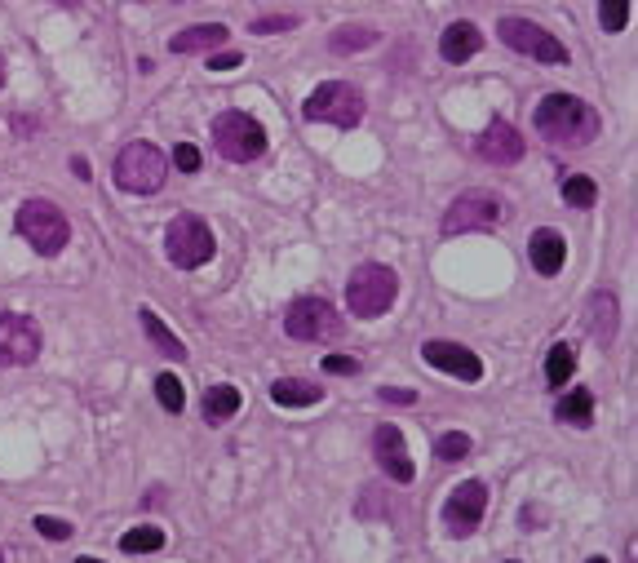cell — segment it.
I'll list each match as a JSON object with an SVG mask.
<instances>
[{
	"instance_id": "obj_1",
	"label": "cell",
	"mask_w": 638,
	"mask_h": 563,
	"mask_svg": "<svg viewBox=\"0 0 638 563\" xmlns=\"http://www.w3.org/2000/svg\"><path fill=\"white\" fill-rule=\"evenodd\" d=\"M532 125L550 147H563V151H576V147H590L594 138H599L603 120L599 111L590 107L585 98H572V94H545L537 102V111H532Z\"/></svg>"
},
{
	"instance_id": "obj_2",
	"label": "cell",
	"mask_w": 638,
	"mask_h": 563,
	"mask_svg": "<svg viewBox=\"0 0 638 563\" xmlns=\"http://www.w3.org/2000/svg\"><path fill=\"white\" fill-rule=\"evenodd\" d=\"M18 235L40 253V258H58L71 240V222L54 200H27L18 209Z\"/></svg>"
},
{
	"instance_id": "obj_3",
	"label": "cell",
	"mask_w": 638,
	"mask_h": 563,
	"mask_svg": "<svg viewBox=\"0 0 638 563\" xmlns=\"http://www.w3.org/2000/svg\"><path fill=\"white\" fill-rule=\"evenodd\" d=\"M395 298H399V275L377 262L359 266L351 284H346V306H351L355 320H377V315H386L395 306Z\"/></svg>"
},
{
	"instance_id": "obj_4",
	"label": "cell",
	"mask_w": 638,
	"mask_h": 563,
	"mask_svg": "<svg viewBox=\"0 0 638 563\" xmlns=\"http://www.w3.org/2000/svg\"><path fill=\"white\" fill-rule=\"evenodd\" d=\"M213 147L231 165H249V160H257L266 151V129L257 125L249 111H222L213 120Z\"/></svg>"
},
{
	"instance_id": "obj_5",
	"label": "cell",
	"mask_w": 638,
	"mask_h": 563,
	"mask_svg": "<svg viewBox=\"0 0 638 563\" xmlns=\"http://www.w3.org/2000/svg\"><path fill=\"white\" fill-rule=\"evenodd\" d=\"M164 173H169V160L156 142H129L116 156V182L133 196H156L164 187Z\"/></svg>"
},
{
	"instance_id": "obj_6",
	"label": "cell",
	"mask_w": 638,
	"mask_h": 563,
	"mask_svg": "<svg viewBox=\"0 0 638 563\" xmlns=\"http://www.w3.org/2000/svg\"><path fill=\"white\" fill-rule=\"evenodd\" d=\"M364 94H359L355 85H346V80H328V85H319L311 98L302 102V116L306 120H328V125L337 129H355L359 120H364Z\"/></svg>"
},
{
	"instance_id": "obj_7",
	"label": "cell",
	"mask_w": 638,
	"mask_h": 563,
	"mask_svg": "<svg viewBox=\"0 0 638 563\" xmlns=\"http://www.w3.org/2000/svg\"><path fill=\"white\" fill-rule=\"evenodd\" d=\"M510 218V204L492 191H466L448 204L444 213V235H470V231H488L497 222Z\"/></svg>"
},
{
	"instance_id": "obj_8",
	"label": "cell",
	"mask_w": 638,
	"mask_h": 563,
	"mask_svg": "<svg viewBox=\"0 0 638 563\" xmlns=\"http://www.w3.org/2000/svg\"><path fill=\"white\" fill-rule=\"evenodd\" d=\"M164 249H169V262L182 266V271H195V266H204L213 258V231L204 218H195V213H178V218L169 222V231H164Z\"/></svg>"
},
{
	"instance_id": "obj_9",
	"label": "cell",
	"mask_w": 638,
	"mask_h": 563,
	"mask_svg": "<svg viewBox=\"0 0 638 563\" xmlns=\"http://www.w3.org/2000/svg\"><path fill=\"white\" fill-rule=\"evenodd\" d=\"M284 333L293 342H333L342 333V315L328 298H297L284 311Z\"/></svg>"
},
{
	"instance_id": "obj_10",
	"label": "cell",
	"mask_w": 638,
	"mask_h": 563,
	"mask_svg": "<svg viewBox=\"0 0 638 563\" xmlns=\"http://www.w3.org/2000/svg\"><path fill=\"white\" fill-rule=\"evenodd\" d=\"M497 36L506 40L514 54H523V58H537V63H550V67H563V63H568V49L559 45V36H550L545 27L528 23V18H501V23H497Z\"/></svg>"
},
{
	"instance_id": "obj_11",
	"label": "cell",
	"mask_w": 638,
	"mask_h": 563,
	"mask_svg": "<svg viewBox=\"0 0 638 563\" xmlns=\"http://www.w3.org/2000/svg\"><path fill=\"white\" fill-rule=\"evenodd\" d=\"M40 346V324L32 315H18V311H0V364L5 368H23V364H36Z\"/></svg>"
},
{
	"instance_id": "obj_12",
	"label": "cell",
	"mask_w": 638,
	"mask_h": 563,
	"mask_svg": "<svg viewBox=\"0 0 638 563\" xmlns=\"http://www.w3.org/2000/svg\"><path fill=\"white\" fill-rule=\"evenodd\" d=\"M483 515H488V484L483 479H466L444 501V532L448 537H470V532H479Z\"/></svg>"
},
{
	"instance_id": "obj_13",
	"label": "cell",
	"mask_w": 638,
	"mask_h": 563,
	"mask_svg": "<svg viewBox=\"0 0 638 563\" xmlns=\"http://www.w3.org/2000/svg\"><path fill=\"white\" fill-rule=\"evenodd\" d=\"M373 457H377V466L395 479V484H413L417 466H413V457H408L404 431H399V426H377V431H373Z\"/></svg>"
},
{
	"instance_id": "obj_14",
	"label": "cell",
	"mask_w": 638,
	"mask_h": 563,
	"mask_svg": "<svg viewBox=\"0 0 638 563\" xmlns=\"http://www.w3.org/2000/svg\"><path fill=\"white\" fill-rule=\"evenodd\" d=\"M421 360H426L430 368H439V373L461 377V382H479V377H483L479 355L466 351L461 342H426V346H421Z\"/></svg>"
},
{
	"instance_id": "obj_15",
	"label": "cell",
	"mask_w": 638,
	"mask_h": 563,
	"mask_svg": "<svg viewBox=\"0 0 638 563\" xmlns=\"http://www.w3.org/2000/svg\"><path fill=\"white\" fill-rule=\"evenodd\" d=\"M523 151H528V142L519 138V129H514L510 120H492V125L479 133V156L488 160V165H519Z\"/></svg>"
},
{
	"instance_id": "obj_16",
	"label": "cell",
	"mask_w": 638,
	"mask_h": 563,
	"mask_svg": "<svg viewBox=\"0 0 638 563\" xmlns=\"http://www.w3.org/2000/svg\"><path fill=\"white\" fill-rule=\"evenodd\" d=\"M528 258L537 266V275H559L563 262H568V244H563L559 231L541 227V231H532V240H528Z\"/></svg>"
},
{
	"instance_id": "obj_17",
	"label": "cell",
	"mask_w": 638,
	"mask_h": 563,
	"mask_svg": "<svg viewBox=\"0 0 638 563\" xmlns=\"http://www.w3.org/2000/svg\"><path fill=\"white\" fill-rule=\"evenodd\" d=\"M590 337L599 346H612L616 342V329H621V306H616V293L612 289H599L590 298Z\"/></svg>"
},
{
	"instance_id": "obj_18",
	"label": "cell",
	"mask_w": 638,
	"mask_h": 563,
	"mask_svg": "<svg viewBox=\"0 0 638 563\" xmlns=\"http://www.w3.org/2000/svg\"><path fill=\"white\" fill-rule=\"evenodd\" d=\"M483 49V32L475 23H452L444 36H439V54H444V63H466V58H475Z\"/></svg>"
},
{
	"instance_id": "obj_19",
	"label": "cell",
	"mask_w": 638,
	"mask_h": 563,
	"mask_svg": "<svg viewBox=\"0 0 638 563\" xmlns=\"http://www.w3.org/2000/svg\"><path fill=\"white\" fill-rule=\"evenodd\" d=\"M226 40V27L222 23H200V27H187V32L169 36V49L173 54H209Z\"/></svg>"
},
{
	"instance_id": "obj_20",
	"label": "cell",
	"mask_w": 638,
	"mask_h": 563,
	"mask_svg": "<svg viewBox=\"0 0 638 563\" xmlns=\"http://www.w3.org/2000/svg\"><path fill=\"white\" fill-rule=\"evenodd\" d=\"M138 320H142V333H147V342L156 346L164 360H187V346H182V337L169 333V324H164L156 311H147V306H142Z\"/></svg>"
},
{
	"instance_id": "obj_21",
	"label": "cell",
	"mask_w": 638,
	"mask_h": 563,
	"mask_svg": "<svg viewBox=\"0 0 638 563\" xmlns=\"http://www.w3.org/2000/svg\"><path fill=\"white\" fill-rule=\"evenodd\" d=\"M271 399L280 408H306V404H319V399H324V386L302 382V377H280V382L271 386Z\"/></svg>"
},
{
	"instance_id": "obj_22",
	"label": "cell",
	"mask_w": 638,
	"mask_h": 563,
	"mask_svg": "<svg viewBox=\"0 0 638 563\" xmlns=\"http://www.w3.org/2000/svg\"><path fill=\"white\" fill-rule=\"evenodd\" d=\"M377 45V32L373 27H364V23H342L333 36H328V49L333 54H359V49H373Z\"/></svg>"
},
{
	"instance_id": "obj_23",
	"label": "cell",
	"mask_w": 638,
	"mask_h": 563,
	"mask_svg": "<svg viewBox=\"0 0 638 563\" xmlns=\"http://www.w3.org/2000/svg\"><path fill=\"white\" fill-rule=\"evenodd\" d=\"M554 417H559V422H568V426H576V431H585V426L594 422V395L590 391L563 395L559 404H554Z\"/></svg>"
},
{
	"instance_id": "obj_24",
	"label": "cell",
	"mask_w": 638,
	"mask_h": 563,
	"mask_svg": "<svg viewBox=\"0 0 638 563\" xmlns=\"http://www.w3.org/2000/svg\"><path fill=\"white\" fill-rule=\"evenodd\" d=\"M572 373H576V351H572L568 342H554L550 355H545V382H550V386H568Z\"/></svg>"
},
{
	"instance_id": "obj_25",
	"label": "cell",
	"mask_w": 638,
	"mask_h": 563,
	"mask_svg": "<svg viewBox=\"0 0 638 563\" xmlns=\"http://www.w3.org/2000/svg\"><path fill=\"white\" fill-rule=\"evenodd\" d=\"M235 413H240V391H235V386H213V391L204 395V417H209L213 426L231 422Z\"/></svg>"
},
{
	"instance_id": "obj_26",
	"label": "cell",
	"mask_w": 638,
	"mask_h": 563,
	"mask_svg": "<svg viewBox=\"0 0 638 563\" xmlns=\"http://www.w3.org/2000/svg\"><path fill=\"white\" fill-rule=\"evenodd\" d=\"M120 550H125V555H156V550H164V532L156 524L129 528L125 537H120Z\"/></svg>"
},
{
	"instance_id": "obj_27",
	"label": "cell",
	"mask_w": 638,
	"mask_h": 563,
	"mask_svg": "<svg viewBox=\"0 0 638 563\" xmlns=\"http://www.w3.org/2000/svg\"><path fill=\"white\" fill-rule=\"evenodd\" d=\"M563 200H568L572 209H594L599 187H594V178H585V173H572V178L563 182Z\"/></svg>"
},
{
	"instance_id": "obj_28",
	"label": "cell",
	"mask_w": 638,
	"mask_h": 563,
	"mask_svg": "<svg viewBox=\"0 0 638 563\" xmlns=\"http://www.w3.org/2000/svg\"><path fill=\"white\" fill-rule=\"evenodd\" d=\"M156 399L169 408V413H182V408H187V391H182V382L173 373H160L156 377Z\"/></svg>"
},
{
	"instance_id": "obj_29",
	"label": "cell",
	"mask_w": 638,
	"mask_h": 563,
	"mask_svg": "<svg viewBox=\"0 0 638 563\" xmlns=\"http://www.w3.org/2000/svg\"><path fill=\"white\" fill-rule=\"evenodd\" d=\"M599 23L607 32H625V23H630V0H599Z\"/></svg>"
},
{
	"instance_id": "obj_30",
	"label": "cell",
	"mask_w": 638,
	"mask_h": 563,
	"mask_svg": "<svg viewBox=\"0 0 638 563\" xmlns=\"http://www.w3.org/2000/svg\"><path fill=\"white\" fill-rule=\"evenodd\" d=\"M435 453H439V462H461V457L470 453V435H461V431L439 435L435 439Z\"/></svg>"
},
{
	"instance_id": "obj_31",
	"label": "cell",
	"mask_w": 638,
	"mask_h": 563,
	"mask_svg": "<svg viewBox=\"0 0 638 563\" xmlns=\"http://www.w3.org/2000/svg\"><path fill=\"white\" fill-rule=\"evenodd\" d=\"M293 27H297L293 14H271V18H253L249 32L253 36H275V32H293Z\"/></svg>"
},
{
	"instance_id": "obj_32",
	"label": "cell",
	"mask_w": 638,
	"mask_h": 563,
	"mask_svg": "<svg viewBox=\"0 0 638 563\" xmlns=\"http://www.w3.org/2000/svg\"><path fill=\"white\" fill-rule=\"evenodd\" d=\"M32 528L40 532V537H49V541H67L71 532H76V528L67 524V519H54V515H36V519H32Z\"/></svg>"
},
{
	"instance_id": "obj_33",
	"label": "cell",
	"mask_w": 638,
	"mask_h": 563,
	"mask_svg": "<svg viewBox=\"0 0 638 563\" xmlns=\"http://www.w3.org/2000/svg\"><path fill=\"white\" fill-rule=\"evenodd\" d=\"M173 165H178L182 173H195L200 169V151H195L191 142H178V147H173Z\"/></svg>"
},
{
	"instance_id": "obj_34",
	"label": "cell",
	"mask_w": 638,
	"mask_h": 563,
	"mask_svg": "<svg viewBox=\"0 0 638 563\" xmlns=\"http://www.w3.org/2000/svg\"><path fill=\"white\" fill-rule=\"evenodd\" d=\"M324 373L351 377V373H359V360H351V355H324Z\"/></svg>"
},
{
	"instance_id": "obj_35",
	"label": "cell",
	"mask_w": 638,
	"mask_h": 563,
	"mask_svg": "<svg viewBox=\"0 0 638 563\" xmlns=\"http://www.w3.org/2000/svg\"><path fill=\"white\" fill-rule=\"evenodd\" d=\"M244 58L235 54V49H226V54H218V49H213V58H209V71H231V67H240Z\"/></svg>"
},
{
	"instance_id": "obj_36",
	"label": "cell",
	"mask_w": 638,
	"mask_h": 563,
	"mask_svg": "<svg viewBox=\"0 0 638 563\" xmlns=\"http://www.w3.org/2000/svg\"><path fill=\"white\" fill-rule=\"evenodd\" d=\"M382 399L386 404H417V391H408V386H382Z\"/></svg>"
},
{
	"instance_id": "obj_37",
	"label": "cell",
	"mask_w": 638,
	"mask_h": 563,
	"mask_svg": "<svg viewBox=\"0 0 638 563\" xmlns=\"http://www.w3.org/2000/svg\"><path fill=\"white\" fill-rule=\"evenodd\" d=\"M71 173H76L80 182H89V160H85V156H76V160H71Z\"/></svg>"
},
{
	"instance_id": "obj_38",
	"label": "cell",
	"mask_w": 638,
	"mask_h": 563,
	"mask_svg": "<svg viewBox=\"0 0 638 563\" xmlns=\"http://www.w3.org/2000/svg\"><path fill=\"white\" fill-rule=\"evenodd\" d=\"M5 76H9V63H5V54H0V89H5Z\"/></svg>"
},
{
	"instance_id": "obj_39",
	"label": "cell",
	"mask_w": 638,
	"mask_h": 563,
	"mask_svg": "<svg viewBox=\"0 0 638 563\" xmlns=\"http://www.w3.org/2000/svg\"><path fill=\"white\" fill-rule=\"evenodd\" d=\"M76 563H102V559H89V555H85V559H76Z\"/></svg>"
},
{
	"instance_id": "obj_40",
	"label": "cell",
	"mask_w": 638,
	"mask_h": 563,
	"mask_svg": "<svg viewBox=\"0 0 638 563\" xmlns=\"http://www.w3.org/2000/svg\"><path fill=\"white\" fill-rule=\"evenodd\" d=\"M590 563H607V559H603V555H594V559H590Z\"/></svg>"
},
{
	"instance_id": "obj_41",
	"label": "cell",
	"mask_w": 638,
	"mask_h": 563,
	"mask_svg": "<svg viewBox=\"0 0 638 563\" xmlns=\"http://www.w3.org/2000/svg\"><path fill=\"white\" fill-rule=\"evenodd\" d=\"M0 563H5V550H0Z\"/></svg>"
}]
</instances>
